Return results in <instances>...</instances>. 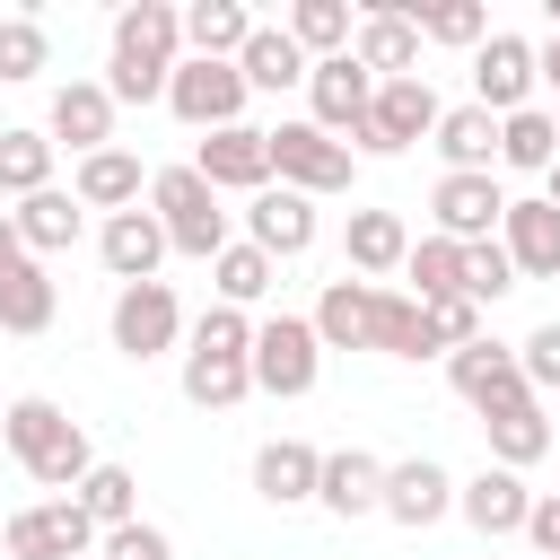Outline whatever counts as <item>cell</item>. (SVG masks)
I'll return each mask as SVG.
<instances>
[{"label": "cell", "instance_id": "cell-27", "mask_svg": "<svg viewBox=\"0 0 560 560\" xmlns=\"http://www.w3.org/2000/svg\"><path fill=\"white\" fill-rule=\"evenodd\" d=\"M52 306H61V289H52V271H44L35 254L0 262V332H44Z\"/></svg>", "mask_w": 560, "mask_h": 560}, {"label": "cell", "instance_id": "cell-25", "mask_svg": "<svg viewBox=\"0 0 560 560\" xmlns=\"http://www.w3.org/2000/svg\"><path fill=\"white\" fill-rule=\"evenodd\" d=\"M254 490H262L271 508H298V499L324 490V455H315L306 438H271V446L254 455Z\"/></svg>", "mask_w": 560, "mask_h": 560}, {"label": "cell", "instance_id": "cell-30", "mask_svg": "<svg viewBox=\"0 0 560 560\" xmlns=\"http://www.w3.org/2000/svg\"><path fill=\"white\" fill-rule=\"evenodd\" d=\"M315 499L332 516H368V508H385V464L368 446H341V455H324V490Z\"/></svg>", "mask_w": 560, "mask_h": 560}, {"label": "cell", "instance_id": "cell-15", "mask_svg": "<svg viewBox=\"0 0 560 560\" xmlns=\"http://www.w3.org/2000/svg\"><path fill=\"white\" fill-rule=\"evenodd\" d=\"M192 175H201L210 192H271V131H254V122L210 131L201 158H192Z\"/></svg>", "mask_w": 560, "mask_h": 560}, {"label": "cell", "instance_id": "cell-43", "mask_svg": "<svg viewBox=\"0 0 560 560\" xmlns=\"http://www.w3.org/2000/svg\"><path fill=\"white\" fill-rule=\"evenodd\" d=\"M420 324H429V341H438L446 359L481 341V306H472V298H429V306H420Z\"/></svg>", "mask_w": 560, "mask_h": 560}, {"label": "cell", "instance_id": "cell-16", "mask_svg": "<svg viewBox=\"0 0 560 560\" xmlns=\"http://www.w3.org/2000/svg\"><path fill=\"white\" fill-rule=\"evenodd\" d=\"M429 219H438V236H455V245H481V236H499V219H508V192H499L490 175H438V192H429Z\"/></svg>", "mask_w": 560, "mask_h": 560}, {"label": "cell", "instance_id": "cell-3", "mask_svg": "<svg viewBox=\"0 0 560 560\" xmlns=\"http://www.w3.org/2000/svg\"><path fill=\"white\" fill-rule=\"evenodd\" d=\"M0 438H9V455L44 481V490H61V499H79V481L96 472V446H88V429L61 411V402H44V394H18L9 411H0Z\"/></svg>", "mask_w": 560, "mask_h": 560}, {"label": "cell", "instance_id": "cell-46", "mask_svg": "<svg viewBox=\"0 0 560 560\" xmlns=\"http://www.w3.org/2000/svg\"><path fill=\"white\" fill-rule=\"evenodd\" d=\"M525 542H534L542 560H560V490H551V499H534V516H525Z\"/></svg>", "mask_w": 560, "mask_h": 560}, {"label": "cell", "instance_id": "cell-36", "mask_svg": "<svg viewBox=\"0 0 560 560\" xmlns=\"http://www.w3.org/2000/svg\"><path fill=\"white\" fill-rule=\"evenodd\" d=\"M289 35H298V52L306 61H332V52H350V0H298L289 9Z\"/></svg>", "mask_w": 560, "mask_h": 560}, {"label": "cell", "instance_id": "cell-9", "mask_svg": "<svg viewBox=\"0 0 560 560\" xmlns=\"http://www.w3.org/2000/svg\"><path fill=\"white\" fill-rule=\"evenodd\" d=\"M245 70L236 61H175V79H166V105H175V122H192V131H228L236 114H245Z\"/></svg>", "mask_w": 560, "mask_h": 560}, {"label": "cell", "instance_id": "cell-19", "mask_svg": "<svg viewBox=\"0 0 560 560\" xmlns=\"http://www.w3.org/2000/svg\"><path fill=\"white\" fill-rule=\"evenodd\" d=\"M96 254H105V271L131 289V280H158V262H166L175 245H166L158 210H114V219L96 228Z\"/></svg>", "mask_w": 560, "mask_h": 560}, {"label": "cell", "instance_id": "cell-42", "mask_svg": "<svg viewBox=\"0 0 560 560\" xmlns=\"http://www.w3.org/2000/svg\"><path fill=\"white\" fill-rule=\"evenodd\" d=\"M508 289H516V262H508V245H499V236L464 245V298H472V306H490V298H508Z\"/></svg>", "mask_w": 560, "mask_h": 560}, {"label": "cell", "instance_id": "cell-12", "mask_svg": "<svg viewBox=\"0 0 560 560\" xmlns=\"http://www.w3.org/2000/svg\"><path fill=\"white\" fill-rule=\"evenodd\" d=\"M175 341H184V306H175L166 280L114 289V350H122V359H158V350H175Z\"/></svg>", "mask_w": 560, "mask_h": 560}, {"label": "cell", "instance_id": "cell-31", "mask_svg": "<svg viewBox=\"0 0 560 560\" xmlns=\"http://www.w3.org/2000/svg\"><path fill=\"white\" fill-rule=\"evenodd\" d=\"M236 70H245V88H262V96H280V88H306V52H298V35L289 26H254V44L236 52Z\"/></svg>", "mask_w": 560, "mask_h": 560}, {"label": "cell", "instance_id": "cell-48", "mask_svg": "<svg viewBox=\"0 0 560 560\" xmlns=\"http://www.w3.org/2000/svg\"><path fill=\"white\" fill-rule=\"evenodd\" d=\"M534 52H542V79L560 88V35H551V44H534Z\"/></svg>", "mask_w": 560, "mask_h": 560}, {"label": "cell", "instance_id": "cell-39", "mask_svg": "<svg viewBox=\"0 0 560 560\" xmlns=\"http://www.w3.org/2000/svg\"><path fill=\"white\" fill-rule=\"evenodd\" d=\"M79 508L96 516V534H114V525H140V481H131L122 464H96V472L79 481Z\"/></svg>", "mask_w": 560, "mask_h": 560}, {"label": "cell", "instance_id": "cell-26", "mask_svg": "<svg viewBox=\"0 0 560 560\" xmlns=\"http://www.w3.org/2000/svg\"><path fill=\"white\" fill-rule=\"evenodd\" d=\"M429 140H438L446 175H490V158H499V114H481V105H446Z\"/></svg>", "mask_w": 560, "mask_h": 560}, {"label": "cell", "instance_id": "cell-37", "mask_svg": "<svg viewBox=\"0 0 560 560\" xmlns=\"http://www.w3.org/2000/svg\"><path fill=\"white\" fill-rule=\"evenodd\" d=\"M52 184V131H0V192L26 201Z\"/></svg>", "mask_w": 560, "mask_h": 560}, {"label": "cell", "instance_id": "cell-11", "mask_svg": "<svg viewBox=\"0 0 560 560\" xmlns=\"http://www.w3.org/2000/svg\"><path fill=\"white\" fill-rule=\"evenodd\" d=\"M534 79H542V52H534L525 35H499V26H490V44L472 52V105L508 122V114L534 105Z\"/></svg>", "mask_w": 560, "mask_h": 560}, {"label": "cell", "instance_id": "cell-23", "mask_svg": "<svg viewBox=\"0 0 560 560\" xmlns=\"http://www.w3.org/2000/svg\"><path fill=\"white\" fill-rule=\"evenodd\" d=\"M455 508L499 542V534H525V516H534V490H525V472H508V464H481L464 490H455Z\"/></svg>", "mask_w": 560, "mask_h": 560}, {"label": "cell", "instance_id": "cell-40", "mask_svg": "<svg viewBox=\"0 0 560 560\" xmlns=\"http://www.w3.org/2000/svg\"><path fill=\"white\" fill-rule=\"evenodd\" d=\"M210 271H219V306H254V298H271V271H280V262H271L262 245H228Z\"/></svg>", "mask_w": 560, "mask_h": 560}, {"label": "cell", "instance_id": "cell-38", "mask_svg": "<svg viewBox=\"0 0 560 560\" xmlns=\"http://www.w3.org/2000/svg\"><path fill=\"white\" fill-rule=\"evenodd\" d=\"M542 455H551V420H542V402H525V411L490 420V464L525 472V464H542Z\"/></svg>", "mask_w": 560, "mask_h": 560}, {"label": "cell", "instance_id": "cell-41", "mask_svg": "<svg viewBox=\"0 0 560 560\" xmlns=\"http://www.w3.org/2000/svg\"><path fill=\"white\" fill-rule=\"evenodd\" d=\"M44 70H52L44 18H0V79H44Z\"/></svg>", "mask_w": 560, "mask_h": 560}, {"label": "cell", "instance_id": "cell-49", "mask_svg": "<svg viewBox=\"0 0 560 560\" xmlns=\"http://www.w3.org/2000/svg\"><path fill=\"white\" fill-rule=\"evenodd\" d=\"M542 201H551V210H560V166H551V184H542Z\"/></svg>", "mask_w": 560, "mask_h": 560}, {"label": "cell", "instance_id": "cell-21", "mask_svg": "<svg viewBox=\"0 0 560 560\" xmlns=\"http://www.w3.org/2000/svg\"><path fill=\"white\" fill-rule=\"evenodd\" d=\"M350 52H359V70H368V79H420V26H411V18L394 9V0L359 18Z\"/></svg>", "mask_w": 560, "mask_h": 560}, {"label": "cell", "instance_id": "cell-51", "mask_svg": "<svg viewBox=\"0 0 560 560\" xmlns=\"http://www.w3.org/2000/svg\"><path fill=\"white\" fill-rule=\"evenodd\" d=\"M481 560H490V551H481Z\"/></svg>", "mask_w": 560, "mask_h": 560}, {"label": "cell", "instance_id": "cell-29", "mask_svg": "<svg viewBox=\"0 0 560 560\" xmlns=\"http://www.w3.org/2000/svg\"><path fill=\"white\" fill-rule=\"evenodd\" d=\"M70 192L88 201V210H140V158L131 149H96V158H79L70 166Z\"/></svg>", "mask_w": 560, "mask_h": 560}, {"label": "cell", "instance_id": "cell-8", "mask_svg": "<svg viewBox=\"0 0 560 560\" xmlns=\"http://www.w3.org/2000/svg\"><path fill=\"white\" fill-rule=\"evenodd\" d=\"M315 368H324L315 315H271V324H254V385H262V394L298 402V394L315 385Z\"/></svg>", "mask_w": 560, "mask_h": 560}, {"label": "cell", "instance_id": "cell-24", "mask_svg": "<svg viewBox=\"0 0 560 560\" xmlns=\"http://www.w3.org/2000/svg\"><path fill=\"white\" fill-rule=\"evenodd\" d=\"M341 254H350V271H359V280H376V289H385V271H402V262H411V228H402L394 210H350Z\"/></svg>", "mask_w": 560, "mask_h": 560}, {"label": "cell", "instance_id": "cell-20", "mask_svg": "<svg viewBox=\"0 0 560 560\" xmlns=\"http://www.w3.org/2000/svg\"><path fill=\"white\" fill-rule=\"evenodd\" d=\"M499 245H508L516 280H560V210H551L542 192H534V201H508Z\"/></svg>", "mask_w": 560, "mask_h": 560}, {"label": "cell", "instance_id": "cell-2", "mask_svg": "<svg viewBox=\"0 0 560 560\" xmlns=\"http://www.w3.org/2000/svg\"><path fill=\"white\" fill-rule=\"evenodd\" d=\"M175 61H184V9H166V0H122V9H114V61H105L114 105L166 96Z\"/></svg>", "mask_w": 560, "mask_h": 560}, {"label": "cell", "instance_id": "cell-22", "mask_svg": "<svg viewBox=\"0 0 560 560\" xmlns=\"http://www.w3.org/2000/svg\"><path fill=\"white\" fill-rule=\"evenodd\" d=\"M455 508V481H446V464H429V455H402V464H385V516L394 525H438Z\"/></svg>", "mask_w": 560, "mask_h": 560}, {"label": "cell", "instance_id": "cell-44", "mask_svg": "<svg viewBox=\"0 0 560 560\" xmlns=\"http://www.w3.org/2000/svg\"><path fill=\"white\" fill-rule=\"evenodd\" d=\"M516 368H525L534 394H560V324H534V332L516 341Z\"/></svg>", "mask_w": 560, "mask_h": 560}, {"label": "cell", "instance_id": "cell-1", "mask_svg": "<svg viewBox=\"0 0 560 560\" xmlns=\"http://www.w3.org/2000/svg\"><path fill=\"white\" fill-rule=\"evenodd\" d=\"M315 341L324 350H385V359H438L429 324H420V298L411 289H376V280H324L315 298Z\"/></svg>", "mask_w": 560, "mask_h": 560}, {"label": "cell", "instance_id": "cell-35", "mask_svg": "<svg viewBox=\"0 0 560 560\" xmlns=\"http://www.w3.org/2000/svg\"><path fill=\"white\" fill-rule=\"evenodd\" d=\"M394 9L420 26V44H472V52L490 44V9H481V0H438V9H420V0H394Z\"/></svg>", "mask_w": 560, "mask_h": 560}, {"label": "cell", "instance_id": "cell-7", "mask_svg": "<svg viewBox=\"0 0 560 560\" xmlns=\"http://www.w3.org/2000/svg\"><path fill=\"white\" fill-rule=\"evenodd\" d=\"M438 96H429V79H376V105H368V122L350 131L368 158H402L411 140H429L438 131Z\"/></svg>", "mask_w": 560, "mask_h": 560}, {"label": "cell", "instance_id": "cell-10", "mask_svg": "<svg viewBox=\"0 0 560 560\" xmlns=\"http://www.w3.org/2000/svg\"><path fill=\"white\" fill-rule=\"evenodd\" d=\"M271 175L289 184V192H350V140H332V131H315V122H280L271 131Z\"/></svg>", "mask_w": 560, "mask_h": 560}, {"label": "cell", "instance_id": "cell-47", "mask_svg": "<svg viewBox=\"0 0 560 560\" xmlns=\"http://www.w3.org/2000/svg\"><path fill=\"white\" fill-rule=\"evenodd\" d=\"M18 254H26V236H18V219L0 210V262H18Z\"/></svg>", "mask_w": 560, "mask_h": 560}, {"label": "cell", "instance_id": "cell-6", "mask_svg": "<svg viewBox=\"0 0 560 560\" xmlns=\"http://www.w3.org/2000/svg\"><path fill=\"white\" fill-rule=\"evenodd\" d=\"M446 385H455V394H464V402L481 411V429L534 402V385H525V368H516V350H508V341H490V332H481L472 350H455V359H446Z\"/></svg>", "mask_w": 560, "mask_h": 560}, {"label": "cell", "instance_id": "cell-17", "mask_svg": "<svg viewBox=\"0 0 560 560\" xmlns=\"http://www.w3.org/2000/svg\"><path fill=\"white\" fill-rule=\"evenodd\" d=\"M44 131H52V149L70 140L79 158L114 149V88H105V79H70V88H52V114H44Z\"/></svg>", "mask_w": 560, "mask_h": 560}, {"label": "cell", "instance_id": "cell-4", "mask_svg": "<svg viewBox=\"0 0 560 560\" xmlns=\"http://www.w3.org/2000/svg\"><path fill=\"white\" fill-rule=\"evenodd\" d=\"M245 394H254V324H245V306H210L184 341V402L228 411Z\"/></svg>", "mask_w": 560, "mask_h": 560}, {"label": "cell", "instance_id": "cell-32", "mask_svg": "<svg viewBox=\"0 0 560 560\" xmlns=\"http://www.w3.org/2000/svg\"><path fill=\"white\" fill-rule=\"evenodd\" d=\"M79 210H88L79 192H61V184H44V192H26V201H18L9 219H18V236H26V254L44 262V254H61V245L79 236Z\"/></svg>", "mask_w": 560, "mask_h": 560}, {"label": "cell", "instance_id": "cell-13", "mask_svg": "<svg viewBox=\"0 0 560 560\" xmlns=\"http://www.w3.org/2000/svg\"><path fill=\"white\" fill-rule=\"evenodd\" d=\"M96 542L105 534H96V516L79 499H44V508H18L9 516V560H79Z\"/></svg>", "mask_w": 560, "mask_h": 560}, {"label": "cell", "instance_id": "cell-5", "mask_svg": "<svg viewBox=\"0 0 560 560\" xmlns=\"http://www.w3.org/2000/svg\"><path fill=\"white\" fill-rule=\"evenodd\" d=\"M149 210H158V228H166V245L175 254H192V262H219L236 236H228V210H219V192L192 175V166H166V175H149Z\"/></svg>", "mask_w": 560, "mask_h": 560}, {"label": "cell", "instance_id": "cell-28", "mask_svg": "<svg viewBox=\"0 0 560 560\" xmlns=\"http://www.w3.org/2000/svg\"><path fill=\"white\" fill-rule=\"evenodd\" d=\"M254 44V9H236V0H192L184 9V52L192 61H236Z\"/></svg>", "mask_w": 560, "mask_h": 560}, {"label": "cell", "instance_id": "cell-14", "mask_svg": "<svg viewBox=\"0 0 560 560\" xmlns=\"http://www.w3.org/2000/svg\"><path fill=\"white\" fill-rule=\"evenodd\" d=\"M306 105H315V114H306L315 131L350 140V131L368 122V105H376V79L359 70V52H332V61H315V70H306Z\"/></svg>", "mask_w": 560, "mask_h": 560}, {"label": "cell", "instance_id": "cell-18", "mask_svg": "<svg viewBox=\"0 0 560 560\" xmlns=\"http://www.w3.org/2000/svg\"><path fill=\"white\" fill-rule=\"evenodd\" d=\"M245 245H262L271 262H298V254L315 245V201L289 192V184L254 192V201H245Z\"/></svg>", "mask_w": 560, "mask_h": 560}, {"label": "cell", "instance_id": "cell-45", "mask_svg": "<svg viewBox=\"0 0 560 560\" xmlns=\"http://www.w3.org/2000/svg\"><path fill=\"white\" fill-rule=\"evenodd\" d=\"M96 551H105V560H175V542H166L158 525H114Z\"/></svg>", "mask_w": 560, "mask_h": 560}, {"label": "cell", "instance_id": "cell-33", "mask_svg": "<svg viewBox=\"0 0 560 560\" xmlns=\"http://www.w3.org/2000/svg\"><path fill=\"white\" fill-rule=\"evenodd\" d=\"M499 166H516V175H551L560 166V131H551L542 105H525V114L499 122Z\"/></svg>", "mask_w": 560, "mask_h": 560}, {"label": "cell", "instance_id": "cell-34", "mask_svg": "<svg viewBox=\"0 0 560 560\" xmlns=\"http://www.w3.org/2000/svg\"><path fill=\"white\" fill-rule=\"evenodd\" d=\"M402 280H411V298L429 306V298H464V245L455 236H411V262H402Z\"/></svg>", "mask_w": 560, "mask_h": 560}, {"label": "cell", "instance_id": "cell-50", "mask_svg": "<svg viewBox=\"0 0 560 560\" xmlns=\"http://www.w3.org/2000/svg\"><path fill=\"white\" fill-rule=\"evenodd\" d=\"M551 131H560V105H551Z\"/></svg>", "mask_w": 560, "mask_h": 560}]
</instances>
